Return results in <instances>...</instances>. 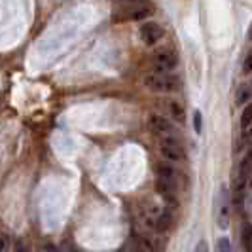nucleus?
I'll return each mask as SVG.
<instances>
[{
	"label": "nucleus",
	"mask_w": 252,
	"mask_h": 252,
	"mask_svg": "<svg viewBox=\"0 0 252 252\" xmlns=\"http://www.w3.org/2000/svg\"><path fill=\"white\" fill-rule=\"evenodd\" d=\"M252 99V89L249 88V86H241L239 91H237V95H235V102L239 104V106H247L249 102H251Z\"/></svg>",
	"instance_id": "9b49d317"
},
{
	"label": "nucleus",
	"mask_w": 252,
	"mask_h": 252,
	"mask_svg": "<svg viewBox=\"0 0 252 252\" xmlns=\"http://www.w3.org/2000/svg\"><path fill=\"white\" fill-rule=\"evenodd\" d=\"M171 110L175 112V116H177L178 120L182 122V118H184V110H182V106L178 104V102H171Z\"/></svg>",
	"instance_id": "4be33fe9"
},
{
	"label": "nucleus",
	"mask_w": 252,
	"mask_h": 252,
	"mask_svg": "<svg viewBox=\"0 0 252 252\" xmlns=\"http://www.w3.org/2000/svg\"><path fill=\"white\" fill-rule=\"evenodd\" d=\"M216 224L220 229H226L229 226V195L224 186L220 188L218 199H216Z\"/></svg>",
	"instance_id": "20e7f679"
},
{
	"label": "nucleus",
	"mask_w": 252,
	"mask_h": 252,
	"mask_svg": "<svg viewBox=\"0 0 252 252\" xmlns=\"http://www.w3.org/2000/svg\"><path fill=\"white\" fill-rule=\"evenodd\" d=\"M216 252H231V243L227 237H220L216 243Z\"/></svg>",
	"instance_id": "f3484780"
},
{
	"label": "nucleus",
	"mask_w": 252,
	"mask_h": 252,
	"mask_svg": "<svg viewBox=\"0 0 252 252\" xmlns=\"http://www.w3.org/2000/svg\"><path fill=\"white\" fill-rule=\"evenodd\" d=\"M241 239H243V247H245V251L251 252L252 251V226L251 224H245Z\"/></svg>",
	"instance_id": "2eb2a0df"
},
{
	"label": "nucleus",
	"mask_w": 252,
	"mask_h": 252,
	"mask_svg": "<svg viewBox=\"0 0 252 252\" xmlns=\"http://www.w3.org/2000/svg\"><path fill=\"white\" fill-rule=\"evenodd\" d=\"M193 252H211V251H209V245H207V241H199Z\"/></svg>",
	"instance_id": "5701e85b"
},
{
	"label": "nucleus",
	"mask_w": 252,
	"mask_h": 252,
	"mask_svg": "<svg viewBox=\"0 0 252 252\" xmlns=\"http://www.w3.org/2000/svg\"><path fill=\"white\" fill-rule=\"evenodd\" d=\"M252 126V102H249L241 112V129H249Z\"/></svg>",
	"instance_id": "4468645a"
},
{
	"label": "nucleus",
	"mask_w": 252,
	"mask_h": 252,
	"mask_svg": "<svg viewBox=\"0 0 252 252\" xmlns=\"http://www.w3.org/2000/svg\"><path fill=\"white\" fill-rule=\"evenodd\" d=\"M148 129L156 135H167L173 131V124L169 118H165L161 114H150L148 116Z\"/></svg>",
	"instance_id": "6e6552de"
},
{
	"label": "nucleus",
	"mask_w": 252,
	"mask_h": 252,
	"mask_svg": "<svg viewBox=\"0 0 252 252\" xmlns=\"http://www.w3.org/2000/svg\"><path fill=\"white\" fill-rule=\"evenodd\" d=\"M239 150H247V148H252V126L249 129H245L243 131V135H241L239 139V146H237Z\"/></svg>",
	"instance_id": "dca6fc26"
},
{
	"label": "nucleus",
	"mask_w": 252,
	"mask_h": 252,
	"mask_svg": "<svg viewBox=\"0 0 252 252\" xmlns=\"http://www.w3.org/2000/svg\"><path fill=\"white\" fill-rule=\"evenodd\" d=\"M46 249H48V252H57V251H55V249H53V247H51V245H48Z\"/></svg>",
	"instance_id": "a878e982"
},
{
	"label": "nucleus",
	"mask_w": 252,
	"mask_h": 252,
	"mask_svg": "<svg viewBox=\"0 0 252 252\" xmlns=\"http://www.w3.org/2000/svg\"><path fill=\"white\" fill-rule=\"evenodd\" d=\"M193 129H195V133L197 135H201V131H203V116L199 110H195L193 112Z\"/></svg>",
	"instance_id": "a211bd4d"
},
{
	"label": "nucleus",
	"mask_w": 252,
	"mask_h": 252,
	"mask_svg": "<svg viewBox=\"0 0 252 252\" xmlns=\"http://www.w3.org/2000/svg\"><path fill=\"white\" fill-rule=\"evenodd\" d=\"M133 252H158L154 241L144 237V235H137L133 239Z\"/></svg>",
	"instance_id": "9d476101"
},
{
	"label": "nucleus",
	"mask_w": 252,
	"mask_h": 252,
	"mask_svg": "<svg viewBox=\"0 0 252 252\" xmlns=\"http://www.w3.org/2000/svg\"><path fill=\"white\" fill-rule=\"evenodd\" d=\"M0 252H10V237L6 233L0 235Z\"/></svg>",
	"instance_id": "aec40b11"
},
{
	"label": "nucleus",
	"mask_w": 252,
	"mask_h": 252,
	"mask_svg": "<svg viewBox=\"0 0 252 252\" xmlns=\"http://www.w3.org/2000/svg\"><path fill=\"white\" fill-rule=\"evenodd\" d=\"M154 64L158 68V72H171L178 64V59L175 51L171 50H159L154 55Z\"/></svg>",
	"instance_id": "423d86ee"
},
{
	"label": "nucleus",
	"mask_w": 252,
	"mask_h": 252,
	"mask_svg": "<svg viewBox=\"0 0 252 252\" xmlns=\"http://www.w3.org/2000/svg\"><path fill=\"white\" fill-rule=\"evenodd\" d=\"M152 13V8L148 4H124L120 10L114 13V21H140L146 19Z\"/></svg>",
	"instance_id": "f03ea898"
},
{
	"label": "nucleus",
	"mask_w": 252,
	"mask_h": 252,
	"mask_svg": "<svg viewBox=\"0 0 252 252\" xmlns=\"http://www.w3.org/2000/svg\"><path fill=\"white\" fill-rule=\"evenodd\" d=\"M251 177H252V148L243 158V161L239 165V173H237V180H235V201L237 203L243 201Z\"/></svg>",
	"instance_id": "7ed1b4c3"
},
{
	"label": "nucleus",
	"mask_w": 252,
	"mask_h": 252,
	"mask_svg": "<svg viewBox=\"0 0 252 252\" xmlns=\"http://www.w3.org/2000/svg\"><path fill=\"white\" fill-rule=\"evenodd\" d=\"M124 4H146L148 0H122Z\"/></svg>",
	"instance_id": "393cba45"
},
{
	"label": "nucleus",
	"mask_w": 252,
	"mask_h": 252,
	"mask_svg": "<svg viewBox=\"0 0 252 252\" xmlns=\"http://www.w3.org/2000/svg\"><path fill=\"white\" fill-rule=\"evenodd\" d=\"M243 72L245 74H252V50L247 53V57L243 61Z\"/></svg>",
	"instance_id": "6ab92c4d"
},
{
	"label": "nucleus",
	"mask_w": 252,
	"mask_h": 252,
	"mask_svg": "<svg viewBox=\"0 0 252 252\" xmlns=\"http://www.w3.org/2000/svg\"><path fill=\"white\" fill-rule=\"evenodd\" d=\"M61 252H78L74 249V245H70V243H64L63 249H61Z\"/></svg>",
	"instance_id": "b1692460"
},
{
	"label": "nucleus",
	"mask_w": 252,
	"mask_h": 252,
	"mask_svg": "<svg viewBox=\"0 0 252 252\" xmlns=\"http://www.w3.org/2000/svg\"><path fill=\"white\" fill-rule=\"evenodd\" d=\"M38 252H48V249H46V247H44V249H40V251Z\"/></svg>",
	"instance_id": "cd10ccee"
},
{
	"label": "nucleus",
	"mask_w": 252,
	"mask_h": 252,
	"mask_svg": "<svg viewBox=\"0 0 252 252\" xmlns=\"http://www.w3.org/2000/svg\"><path fill=\"white\" fill-rule=\"evenodd\" d=\"M156 189L159 195H163L167 199H173L175 197V191H177V184L175 180H165V178H158L156 182Z\"/></svg>",
	"instance_id": "1a4fd4ad"
},
{
	"label": "nucleus",
	"mask_w": 252,
	"mask_h": 252,
	"mask_svg": "<svg viewBox=\"0 0 252 252\" xmlns=\"http://www.w3.org/2000/svg\"><path fill=\"white\" fill-rule=\"evenodd\" d=\"M144 86L152 91H161V93H173L180 89V78L171 72H154L144 78Z\"/></svg>",
	"instance_id": "f257e3e1"
},
{
	"label": "nucleus",
	"mask_w": 252,
	"mask_h": 252,
	"mask_svg": "<svg viewBox=\"0 0 252 252\" xmlns=\"http://www.w3.org/2000/svg\"><path fill=\"white\" fill-rule=\"evenodd\" d=\"M13 252H29V247H27L25 241L23 239L15 241V245H13Z\"/></svg>",
	"instance_id": "412c9836"
},
{
	"label": "nucleus",
	"mask_w": 252,
	"mask_h": 252,
	"mask_svg": "<svg viewBox=\"0 0 252 252\" xmlns=\"http://www.w3.org/2000/svg\"><path fill=\"white\" fill-rule=\"evenodd\" d=\"M171 224H173V216H171V213H169V211H163L161 215L158 216V220H156V227H158L159 231L169 229V227H171Z\"/></svg>",
	"instance_id": "ddd939ff"
},
{
	"label": "nucleus",
	"mask_w": 252,
	"mask_h": 252,
	"mask_svg": "<svg viewBox=\"0 0 252 252\" xmlns=\"http://www.w3.org/2000/svg\"><path fill=\"white\" fill-rule=\"evenodd\" d=\"M156 173H158V178H165V180H175V178H177V175H175V171H173L171 165L158 163Z\"/></svg>",
	"instance_id": "f8f14e48"
},
{
	"label": "nucleus",
	"mask_w": 252,
	"mask_h": 252,
	"mask_svg": "<svg viewBox=\"0 0 252 252\" xmlns=\"http://www.w3.org/2000/svg\"><path fill=\"white\" fill-rule=\"evenodd\" d=\"M140 40L144 42V44H148V46H154V44H158L161 38H163V29L159 23H144V25L140 27Z\"/></svg>",
	"instance_id": "0eeeda50"
},
{
	"label": "nucleus",
	"mask_w": 252,
	"mask_h": 252,
	"mask_svg": "<svg viewBox=\"0 0 252 252\" xmlns=\"http://www.w3.org/2000/svg\"><path fill=\"white\" fill-rule=\"evenodd\" d=\"M251 252H252V251H251Z\"/></svg>",
	"instance_id": "c85d7f7f"
},
{
	"label": "nucleus",
	"mask_w": 252,
	"mask_h": 252,
	"mask_svg": "<svg viewBox=\"0 0 252 252\" xmlns=\"http://www.w3.org/2000/svg\"><path fill=\"white\" fill-rule=\"evenodd\" d=\"M247 38H249V40H252V25H251V31H249V34H247Z\"/></svg>",
	"instance_id": "bb28decb"
},
{
	"label": "nucleus",
	"mask_w": 252,
	"mask_h": 252,
	"mask_svg": "<svg viewBox=\"0 0 252 252\" xmlns=\"http://www.w3.org/2000/svg\"><path fill=\"white\" fill-rule=\"evenodd\" d=\"M159 152L169 161H182L184 159V148L175 139H165L159 142Z\"/></svg>",
	"instance_id": "39448f33"
}]
</instances>
